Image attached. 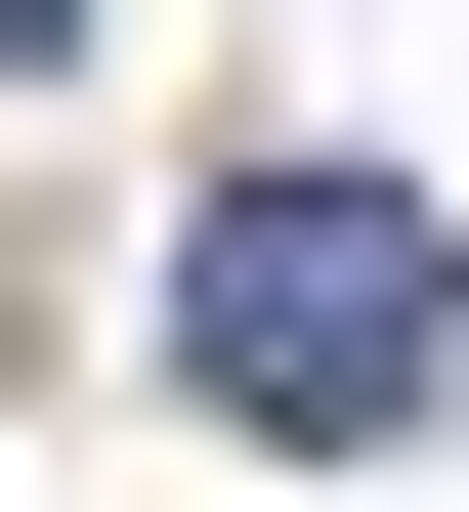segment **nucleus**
I'll use <instances>...</instances> for the list:
<instances>
[{"label":"nucleus","instance_id":"nucleus-1","mask_svg":"<svg viewBox=\"0 0 469 512\" xmlns=\"http://www.w3.org/2000/svg\"><path fill=\"white\" fill-rule=\"evenodd\" d=\"M171 384H214L256 470H384V427L469 384V214H427V171H342V128L214 171V214H171Z\"/></svg>","mask_w":469,"mask_h":512},{"label":"nucleus","instance_id":"nucleus-2","mask_svg":"<svg viewBox=\"0 0 469 512\" xmlns=\"http://www.w3.org/2000/svg\"><path fill=\"white\" fill-rule=\"evenodd\" d=\"M43 43H86V0H0V86H43Z\"/></svg>","mask_w":469,"mask_h":512}]
</instances>
